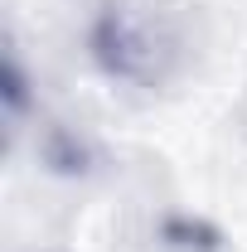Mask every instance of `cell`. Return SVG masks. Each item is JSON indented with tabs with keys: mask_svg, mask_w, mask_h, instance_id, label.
<instances>
[{
	"mask_svg": "<svg viewBox=\"0 0 247 252\" xmlns=\"http://www.w3.org/2000/svg\"><path fill=\"white\" fill-rule=\"evenodd\" d=\"M194 15L180 0H97L83 30L88 63L126 93L175 88L194 68Z\"/></svg>",
	"mask_w": 247,
	"mask_h": 252,
	"instance_id": "cell-1",
	"label": "cell"
},
{
	"mask_svg": "<svg viewBox=\"0 0 247 252\" xmlns=\"http://www.w3.org/2000/svg\"><path fill=\"white\" fill-rule=\"evenodd\" d=\"M30 68H25V59H20V44H10L5 49V73H0V97H5V122H10V131L20 136L25 131V122H30L34 112V93H30Z\"/></svg>",
	"mask_w": 247,
	"mask_h": 252,
	"instance_id": "cell-2",
	"label": "cell"
}]
</instances>
